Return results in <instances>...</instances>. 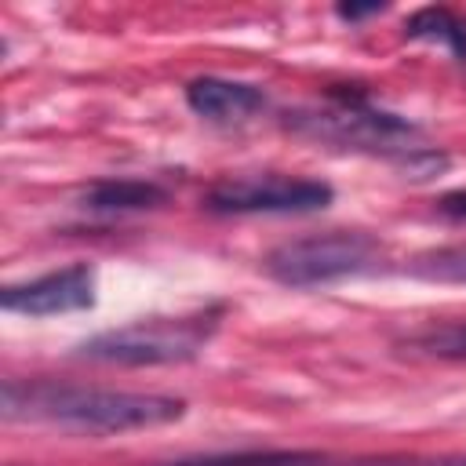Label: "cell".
I'll list each match as a JSON object with an SVG mask.
<instances>
[{
    "mask_svg": "<svg viewBox=\"0 0 466 466\" xmlns=\"http://www.w3.org/2000/svg\"><path fill=\"white\" fill-rule=\"evenodd\" d=\"M4 419L47 422L76 433H127L164 426L186 415L182 397L167 393H131L102 386H66V382H4Z\"/></svg>",
    "mask_w": 466,
    "mask_h": 466,
    "instance_id": "obj_1",
    "label": "cell"
},
{
    "mask_svg": "<svg viewBox=\"0 0 466 466\" xmlns=\"http://www.w3.org/2000/svg\"><path fill=\"white\" fill-rule=\"evenodd\" d=\"M288 127L313 142L360 149V153H386L393 160H408L411 153L426 149L419 146L422 131L408 116L379 109L368 102L364 91H350V87H331L320 106L288 113Z\"/></svg>",
    "mask_w": 466,
    "mask_h": 466,
    "instance_id": "obj_2",
    "label": "cell"
},
{
    "mask_svg": "<svg viewBox=\"0 0 466 466\" xmlns=\"http://www.w3.org/2000/svg\"><path fill=\"white\" fill-rule=\"evenodd\" d=\"M218 328V313H189V317H149L124 328H109L102 335H91L76 346V357L102 360V364H124V368H149V364H178L204 350L211 331Z\"/></svg>",
    "mask_w": 466,
    "mask_h": 466,
    "instance_id": "obj_3",
    "label": "cell"
},
{
    "mask_svg": "<svg viewBox=\"0 0 466 466\" xmlns=\"http://www.w3.org/2000/svg\"><path fill=\"white\" fill-rule=\"evenodd\" d=\"M379 255V244L360 229L309 233L277 244L266 255V273L284 288H317L368 269Z\"/></svg>",
    "mask_w": 466,
    "mask_h": 466,
    "instance_id": "obj_4",
    "label": "cell"
},
{
    "mask_svg": "<svg viewBox=\"0 0 466 466\" xmlns=\"http://www.w3.org/2000/svg\"><path fill=\"white\" fill-rule=\"evenodd\" d=\"M335 189L320 178H288V175H248L218 182L204 208L218 215H302L328 208Z\"/></svg>",
    "mask_w": 466,
    "mask_h": 466,
    "instance_id": "obj_5",
    "label": "cell"
},
{
    "mask_svg": "<svg viewBox=\"0 0 466 466\" xmlns=\"http://www.w3.org/2000/svg\"><path fill=\"white\" fill-rule=\"evenodd\" d=\"M0 306L22 317H55L95 306V266L73 262L66 269H51L25 284H7L0 291Z\"/></svg>",
    "mask_w": 466,
    "mask_h": 466,
    "instance_id": "obj_6",
    "label": "cell"
},
{
    "mask_svg": "<svg viewBox=\"0 0 466 466\" xmlns=\"http://www.w3.org/2000/svg\"><path fill=\"white\" fill-rule=\"evenodd\" d=\"M186 102L197 116L211 124H237L248 120L266 106V95L255 84L226 80V76H197L186 84Z\"/></svg>",
    "mask_w": 466,
    "mask_h": 466,
    "instance_id": "obj_7",
    "label": "cell"
},
{
    "mask_svg": "<svg viewBox=\"0 0 466 466\" xmlns=\"http://www.w3.org/2000/svg\"><path fill=\"white\" fill-rule=\"evenodd\" d=\"M164 200H167V189L149 178H98L84 189V208L102 215L146 211V208H160Z\"/></svg>",
    "mask_w": 466,
    "mask_h": 466,
    "instance_id": "obj_8",
    "label": "cell"
},
{
    "mask_svg": "<svg viewBox=\"0 0 466 466\" xmlns=\"http://www.w3.org/2000/svg\"><path fill=\"white\" fill-rule=\"evenodd\" d=\"M408 40H433L444 44L459 62H466V18L448 7H422L404 22Z\"/></svg>",
    "mask_w": 466,
    "mask_h": 466,
    "instance_id": "obj_9",
    "label": "cell"
},
{
    "mask_svg": "<svg viewBox=\"0 0 466 466\" xmlns=\"http://www.w3.org/2000/svg\"><path fill=\"white\" fill-rule=\"evenodd\" d=\"M408 350L441 357V360H466V320L451 324H430L408 339Z\"/></svg>",
    "mask_w": 466,
    "mask_h": 466,
    "instance_id": "obj_10",
    "label": "cell"
},
{
    "mask_svg": "<svg viewBox=\"0 0 466 466\" xmlns=\"http://www.w3.org/2000/svg\"><path fill=\"white\" fill-rule=\"evenodd\" d=\"M422 280H441V284H466V244L451 248H433L411 258L408 266Z\"/></svg>",
    "mask_w": 466,
    "mask_h": 466,
    "instance_id": "obj_11",
    "label": "cell"
},
{
    "mask_svg": "<svg viewBox=\"0 0 466 466\" xmlns=\"http://www.w3.org/2000/svg\"><path fill=\"white\" fill-rule=\"evenodd\" d=\"M320 462L309 451H237V455H200V459H182L171 466H313Z\"/></svg>",
    "mask_w": 466,
    "mask_h": 466,
    "instance_id": "obj_12",
    "label": "cell"
},
{
    "mask_svg": "<svg viewBox=\"0 0 466 466\" xmlns=\"http://www.w3.org/2000/svg\"><path fill=\"white\" fill-rule=\"evenodd\" d=\"M437 208H441V215H448V218H466V189L444 193V197L437 200Z\"/></svg>",
    "mask_w": 466,
    "mask_h": 466,
    "instance_id": "obj_13",
    "label": "cell"
},
{
    "mask_svg": "<svg viewBox=\"0 0 466 466\" xmlns=\"http://www.w3.org/2000/svg\"><path fill=\"white\" fill-rule=\"evenodd\" d=\"M335 11H339V18L357 22V18H364V15H379V11H382V4H339Z\"/></svg>",
    "mask_w": 466,
    "mask_h": 466,
    "instance_id": "obj_14",
    "label": "cell"
},
{
    "mask_svg": "<svg viewBox=\"0 0 466 466\" xmlns=\"http://www.w3.org/2000/svg\"><path fill=\"white\" fill-rule=\"evenodd\" d=\"M415 466H466V459H444V462H415Z\"/></svg>",
    "mask_w": 466,
    "mask_h": 466,
    "instance_id": "obj_15",
    "label": "cell"
}]
</instances>
